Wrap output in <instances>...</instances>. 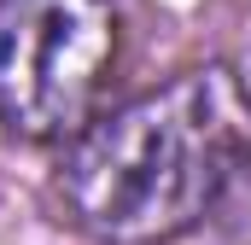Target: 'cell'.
Instances as JSON below:
<instances>
[{
  "instance_id": "cell-1",
  "label": "cell",
  "mask_w": 251,
  "mask_h": 245,
  "mask_svg": "<svg viewBox=\"0 0 251 245\" xmlns=\"http://www.w3.org/2000/svg\"><path fill=\"white\" fill-rule=\"evenodd\" d=\"M234 122L216 76H181L82 122L59 158V204L105 245H164L216 204Z\"/></svg>"
},
{
  "instance_id": "cell-2",
  "label": "cell",
  "mask_w": 251,
  "mask_h": 245,
  "mask_svg": "<svg viewBox=\"0 0 251 245\" xmlns=\"http://www.w3.org/2000/svg\"><path fill=\"white\" fill-rule=\"evenodd\" d=\"M111 59V0H0V128L18 140H70Z\"/></svg>"
},
{
  "instance_id": "cell-3",
  "label": "cell",
  "mask_w": 251,
  "mask_h": 245,
  "mask_svg": "<svg viewBox=\"0 0 251 245\" xmlns=\"http://www.w3.org/2000/svg\"><path fill=\"white\" fill-rule=\"evenodd\" d=\"M234 88H240V105L251 111V35H246V47H240V59H234Z\"/></svg>"
}]
</instances>
